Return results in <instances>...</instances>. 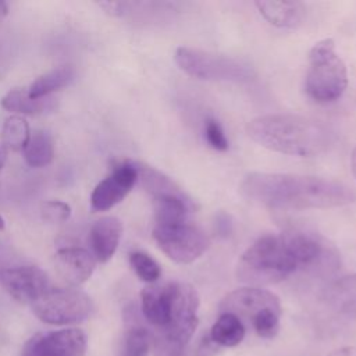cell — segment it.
<instances>
[{
    "label": "cell",
    "mask_w": 356,
    "mask_h": 356,
    "mask_svg": "<svg viewBox=\"0 0 356 356\" xmlns=\"http://www.w3.org/2000/svg\"><path fill=\"white\" fill-rule=\"evenodd\" d=\"M350 170L353 177L356 178V147L352 150V154H350Z\"/></svg>",
    "instance_id": "obj_35"
},
{
    "label": "cell",
    "mask_w": 356,
    "mask_h": 356,
    "mask_svg": "<svg viewBox=\"0 0 356 356\" xmlns=\"http://www.w3.org/2000/svg\"><path fill=\"white\" fill-rule=\"evenodd\" d=\"M281 312L278 296L267 289L245 286L229 292L220 303V313H231L252 321L263 310Z\"/></svg>",
    "instance_id": "obj_12"
},
{
    "label": "cell",
    "mask_w": 356,
    "mask_h": 356,
    "mask_svg": "<svg viewBox=\"0 0 356 356\" xmlns=\"http://www.w3.org/2000/svg\"><path fill=\"white\" fill-rule=\"evenodd\" d=\"M122 224L117 217L106 216L99 218L90 228L89 243L92 254L97 263L108 261L121 241Z\"/></svg>",
    "instance_id": "obj_15"
},
{
    "label": "cell",
    "mask_w": 356,
    "mask_h": 356,
    "mask_svg": "<svg viewBox=\"0 0 356 356\" xmlns=\"http://www.w3.org/2000/svg\"><path fill=\"white\" fill-rule=\"evenodd\" d=\"M99 6L113 17H124L129 11V3L127 1H102Z\"/></svg>",
    "instance_id": "obj_30"
},
{
    "label": "cell",
    "mask_w": 356,
    "mask_h": 356,
    "mask_svg": "<svg viewBox=\"0 0 356 356\" xmlns=\"http://www.w3.org/2000/svg\"><path fill=\"white\" fill-rule=\"evenodd\" d=\"M75 79V68L70 64L60 65L32 82L28 93L32 99L50 97L51 93L68 86Z\"/></svg>",
    "instance_id": "obj_20"
},
{
    "label": "cell",
    "mask_w": 356,
    "mask_h": 356,
    "mask_svg": "<svg viewBox=\"0 0 356 356\" xmlns=\"http://www.w3.org/2000/svg\"><path fill=\"white\" fill-rule=\"evenodd\" d=\"M0 106L7 111L15 113V115H38L46 111H51L56 106V100L53 97L32 99L28 93V89L15 88L1 97Z\"/></svg>",
    "instance_id": "obj_19"
},
{
    "label": "cell",
    "mask_w": 356,
    "mask_h": 356,
    "mask_svg": "<svg viewBox=\"0 0 356 356\" xmlns=\"http://www.w3.org/2000/svg\"><path fill=\"white\" fill-rule=\"evenodd\" d=\"M7 14H8V6H7V3L0 1V21L4 19V18L7 17Z\"/></svg>",
    "instance_id": "obj_36"
},
{
    "label": "cell",
    "mask_w": 356,
    "mask_h": 356,
    "mask_svg": "<svg viewBox=\"0 0 356 356\" xmlns=\"http://www.w3.org/2000/svg\"><path fill=\"white\" fill-rule=\"evenodd\" d=\"M296 271V257L285 232L260 236L236 264V278L254 288L277 284Z\"/></svg>",
    "instance_id": "obj_3"
},
{
    "label": "cell",
    "mask_w": 356,
    "mask_h": 356,
    "mask_svg": "<svg viewBox=\"0 0 356 356\" xmlns=\"http://www.w3.org/2000/svg\"><path fill=\"white\" fill-rule=\"evenodd\" d=\"M25 163L32 168L49 165L54 157V145L50 134L43 129L31 132L29 140L22 150Z\"/></svg>",
    "instance_id": "obj_21"
},
{
    "label": "cell",
    "mask_w": 356,
    "mask_h": 356,
    "mask_svg": "<svg viewBox=\"0 0 356 356\" xmlns=\"http://www.w3.org/2000/svg\"><path fill=\"white\" fill-rule=\"evenodd\" d=\"M245 337V325L239 317L231 313H220V317L213 324L210 331V339L216 345L236 346Z\"/></svg>",
    "instance_id": "obj_22"
},
{
    "label": "cell",
    "mask_w": 356,
    "mask_h": 356,
    "mask_svg": "<svg viewBox=\"0 0 356 356\" xmlns=\"http://www.w3.org/2000/svg\"><path fill=\"white\" fill-rule=\"evenodd\" d=\"M31 136L28 121L22 115H10L1 128V146L8 152H22Z\"/></svg>",
    "instance_id": "obj_23"
},
{
    "label": "cell",
    "mask_w": 356,
    "mask_h": 356,
    "mask_svg": "<svg viewBox=\"0 0 356 356\" xmlns=\"http://www.w3.org/2000/svg\"><path fill=\"white\" fill-rule=\"evenodd\" d=\"M249 138L271 152L310 157L335 143V132L321 121L298 114H266L248 122Z\"/></svg>",
    "instance_id": "obj_2"
},
{
    "label": "cell",
    "mask_w": 356,
    "mask_h": 356,
    "mask_svg": "<svg viewBox=\"0 0 356 356\" xmlns=\"http://www.w3.org/2000/svg\"><path fill=\"white\" fill-rule=\"evenodd\" d=\"M0 285L18 303L32 305L51 286L46 273L36 266L0 268Z\"/></svg>",
    "instance_id": "obj_10"
},
{
    "label": "cell",
    "mask_w": 356,
    "mask_h": 356,
    "mask_svg": "<svg viewBox=\"0 0 356 356\" xmlns=\"http://www.w3.org/2000/svg\"><path fill=\"white\" fill-rule=\"evenodd\" d=\"M175 64L189 76L214 82H246L253 78V68L235 57L181 46L174 53Z\"/></svg>",
    "instance_id": "obj_5"
},
{
    "label": "cell",
    "mask_w": 356,
    "mask_h": 356,
    "mask_svg": "<svg viewBox=\"0 0 356 356\" xmlns=\"http://www.w3.org/2000/svg\"><path fill=\"white\" fill-rule=\"evenodd\" d=\"M153 335L149 330L140 325L131 327L124 338L121 356H147L152 348Z\"/></svg>",
    "instance_id": "obj_24"
},
{
    "label": "cell",
    "mask_w": 356,
    "mask_h": 356,
    "mask_svg": "<svg viewBox=\"0 0 356 356\" xmlns=\"http://www.w3.org/2000/svg\"><path fill=\"white\" fill-rule=\"evenodd\" d=\"M7 154H8V150L0 145V171H1V168L4 167V164H6Z\"/></svg>",
    "instance_id": "obj_34"
},
{
    "label": "cell",
    "mask_w": 356,
    "mask_h": 356,
    "mask_svg": "<svg viewBox=\"0 0 356 356\" xmlns=\"http://www.w3.org/2000/svg\"><path fill=\"white\" fill-rule=\"evenodd\" d=\"M280 316L281 312L267 309L259 313L250 323L259 337L271 339L277 335L280 330Z\"/></svg>",
    "instance_id": "obj_26"
},
{
    "label": "cell",
    "mask_w": 356,
    "mask_h": 356,
    "mask_svg": "<svg viewBox=\"0 0 356 356\" xmlns=\"http://www.w3.org/2000/svg\"><path fill=\"white\" fill-rule=\"evenodd\" d=\"M309 68L305 78V89L310 99L317 103L337 102L348 86V70L335 50L332 39L314 43L307 57Z\"/></svg>",
    "instance_id": "obj_4"
},
{
    "label": "cell",
    "mask_w": 356,
    "mask_h": 356,
    "mask_svg": "<svg viewBox=\"0 0 356 356\" xmlns=\"http://www.w3.org/2000/svg\"><path fill=\"white\" fill-rule=\"evenodd\" d=\"M197 309L199 296L195 288L186 282L174 281L170 321L159 334L172 342L188 346L199 323Z\"/></svg>",
    "instance_id": "obj_8"
},
{
    "label": "cell",
    "mask_w": 356,
    "mask_h": 356,
    "mask_svg": "<svg viewBox=\"0 0 356 356\" xmlns=\"http://www.w3.org/2000/svg\"><path fill=\"white\" fill-rule=\"evenodd\" d=\"M31 307L46 324L70 325L86 320L93 312V302L83 291L72 286L50 288Z\"/></svg>",
    "instance_id": "obj_7"
},
{
    "label": "cell",
    "mask_w": 356,
    "mask_h": 356,
    "mask_svg": "<svg viewBox=\"0 0 356 356\" xmlns=\"http://www.w3.org/2000/svg\"><path fill=\"white\" fill-rule=\"evenodd\" d=\"M239 191L248 200L281 210L331 209L356 200V192L343 182L300 174L249 172Z\"/></svg>",
    "instance_id": "obj_1"
},
{
    "label": "cell",
    "mask_w": 356,
    "mask_h": 356,
    "mask_svg": "<svg viewBox=\"0 0 356 356\" xmlns=\"http://www.w3.org/2000/svg\"><path fill=\"white\" fill-rule=\"evenodd\" d=\"M324 302L337 314L356 318V273L331 282L324 292Z\"/></svg>",
    "instance_id": "obj_17"
},
{
    "label": "cell",
    "mask_w": 356,
    "mask_h": 356,
    "mask_svg": "<svg viewBox=\"0 0 356 356\" xmlns=\"http://www.w3.org/2000/svg\"><path fill=\"white\" fill-rule=\"evenodd\" d=\"M153 239L160 250L179 264L197 260L209 249V238L191 218L154 221Z\"/></svg>",
    "instance_id": "obj_6"
},
{
    "label": "cell",
    "mask_w": 356,
    "mask_h": 356,
    "mask_svg": "<svg viewBox=\"0 0 356 356\" xmlns=\"http://www.w3.org/2000/svg\"><path fill=\"white\" fill-rule=\"evenodd\" d=\"M204 139L209 146L218 152H225L228 149V139L221 124L214 117H207L204 120Z\"/></svg>",
    "instance_id": "obj_27"
},
{
    "label": "cell",
    "mask_w": 356,
    "mask_h": 356,
    "mask_svg": "<svg viewBox=\"0 0 356 356\" xmlns=\"http://www.w3.org/2000/svg\"><path fill=\"white\" fill-rule=\"evenodd\" d=\"M138 168V181L152 196L153 202L167 197L186 196L185 191L177 185L170 177L147 164L135 163Z\"/></svg>",
    "instance_id": "obj_18"
},
{
    "label": "cell",
    "mask_w": 356,
    "mask_h": 356,
    "mask_svg": "<svg viewBox=\"0 0 356 356\" xmlns=\"http://www.w3.org/2000/svg\"><path fill=\"white\" fill-rule=\"evenodd\" d=\"M88 339L79 328H63L29 338L21 356H85Z\"/></svg>",
    "instance_id": "obj_9"
},
{
    "label": "cell",
    "mask_w": 356,
    "mask_h": 356,
    "mask_svg": "<svg viewBox=\"0 0 356 356\" xmlns=\"http://www.w3.org/2000/svg\"><path fill=\"white\" fill-rule=\"evenodd\" d=\"M260 15L273 26L296 28L302 24L306 7L300 1H254Z\"/></svg>",
    "instance_id": "obj_16"
},
{
    "label": "cell",
    "mask_w": 356,
    "mask_h": 356,
    "mask_svg": "<svg viewBox=\"0 0 356 356\" xmlns=\"http://www.w3.org/2000/svg\"><path fill=\"white\" fill-rule=\"evenodd\" d=\"M53 263L58 277L65 284L75 288L90 278L97 261L89 250L76 246H67L54 253Z\"/></svg>",
    "instance_id": "obj_13"
},
{
    "label": "cell",
    "mask_w": 356,
    "mask_h": 356,
    "mask_svg": "<svg viewBox=\"0 0 356 356\" xmlns=\"http://www.w3.org/2000/svg\"><path fill=\"white\" fill-rule=\"evenodd\" d=\"M152 348L154 356H192V353L188 350V346L172 342L161 334L153 335Z\"/></svg>",
    "instance_id": "obj_28"
},
{
    "label": "cell",
    "mask_w": 356,
    "mask_h": 356,
    "mask_svg": "<svg viewBox=\"0 0 356 356\" xmlns=\"http://www.w3.org/2000/svg\"><path fill=\"white\" fill-rule=\"evenodd\" d=\"M136 181L138 168L134 161H122L114 165L113 171L95 186L90 195L92 211H106L118 204L132 191Z\"/></svg>",
    "instance_id": "obj_11"
},
{
    "label": "cell",
    "mask_w": 356,
    "mask_h": 356,
    "mask_svg": "<svg viewBox=\"0 0 356 356\" xmlns=\"http://www.w3.org/2000/svg\"><path fill=\"white\" fill-rule=\"evenodd\" d=\"M327 356H356V346H342L334 349Z\"/></svg>",
    "instance_id": "obj_33"
},
{
    "label": "cell",
    "mask_w": 356,
    "mask_h": 356,
    "mask_svg": "<svg viewBox=\"0 0 356 356\" xmlns=\"http://www.w3.org/2000/svg\"><path fill=\"white\" fill-rule=\"evenodd\" d=\"M216 225H217L218 232H221L222 235H228V232L231 231V222L228 220V216H225V214H220L217 217Z\"/></svg>",
    "instance_id": "obj_32"
},
{
    "label": "cell",
    "mask_w": 356,
    "mask_h": 356,
    "mask_svg": "<svg viewBox=\"0 0 356 356\" xmlns=\"http://www.w3.org/2000/svg\"><path fill=\"white\" fill-rule=\"evenodd\" d=\"M1 229H4V220H3V217L0 216V231Z\"/></svg>",
    "instance_id": "obj_37"
},
{
    "label": "cell",
    "mask_w": 356,
    "mask_h": 356,
    "mask_svg": "<svg viewBox=\"0 0 356 356\" xmlns=\"http://www.w3.org/2000/svg\"><path fill=\"white\" fill-rule=\"evenodd\" d=\"M174 282L149 284L140 292V309L143 317L156 328L167 327L171 316Z\"/></svg>",
    "instance_id": "obj_14"
},
{
    "label": "cell",
    "mask_w": 356,
    "mask_h": 356,
    "mask_svg": "<svg viewBox=\"0 0 356 356\" xmlns=\"http://www.w3.org/2000/svg\"><path fill=\"white\" fill-rule=\"evenodd\" d=\"M8 68H10V56L6 47L0 43V81L6 76Z\"/></svg>",
    "instance_id": "obj_31"
},
{
    "label": "cell",
    "mask_w": 356,
    "mask_h": 356,
    "mask_svg": "<svg viewBox=\"0 0 356 356\" xmlns=\"http://www.w3.org/2000/svg\"><path fill=\"white\" fill-rule=\"evenodd\" d=\"M129 264L138 278L147 284L157 282L161 275V268L159 263L145 252H132L129 254Z\"/></svg>",
    "instance_id": "obj_25"
},
{
    "label": "cell",
    "mask_w": 356,
    "mask_h": 356,
    "mask_svg": "<svg viewBox=\"0 0 356 356\" xmlns=\"http://www.w3.org/2000/svg\"><path fill=\"white\" fill-rule=\"evenodd\" d=\"M42 217L49 222H64L71 216V206L61 200H49L42 204Z\"/></svg>",
    "instance_id": "obj_29"
}]
</instances>
